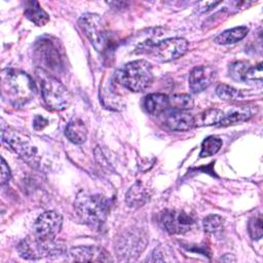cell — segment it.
<instances>
[{
  "label": "cell",
  "mask_w": 263,
  "mask_h": 263,
  "mask_svg": "<svg viewBox=\"0 0 263 263\" xmlns=\"http://www.w3.org/2000/svg\"><path fill=\"white\" fill-rule=\"evenodd\" d=\"M250 68V64L245 61H238L230 65L229 67V73L230 76L236 80V81H241L245 82V77L246 73Z\"/></svg>",
  "instance_id": "obj_27"
},
{
  "label": "cell",
  "mask_w": 263,
  "mask_h": 263,
  "mask_svg": "<svg viewBox=\"0 0 263 263\" xmlns=\"http://www.w3.org/2000/svg\"><path fill=\"white\" fill-rule=\"evenodd\" d=\"M78 25L96 50L103 51L107 47L108 35L99 14L86 12L80 16Z\"/></svg>",
  "instance_id": "obj_8"
},
{
  "label": "cell",
  "mask_w": 263,
  "mask_h": 263,
  "mask_svg": "<svg viewBox=\"0 0 263 263\" xmlns=\"http://www.w3.org/2000/svg\"><path fill=\"white\" fill-rule=\"evenodd\" d=\"M10 177H11L10 168L6 163L5 159L1 157V185H5L6 183H8L10 180Z\"/></svg>",
  "instance_id": "obj_30"
},
{
  "label": "cell",
  "mask_w": 263,
  "mask_h": 263,
  "mask_svg": "<svg viewBox=\"0 0 263 263\" xmlns=\"http://www.w3.org/2000/svg\"><path fill=\"white\" fill-rule=\"evenodd\" d=\"M165 125L172 130H189L194 126V116L187 111L172 110L165 117Z\"/></svg>",
  "instance_id": "obj_14"
},
{
  "label": "cell",
  "mask_w": 263,
  "mask_h": 263,
  "mask_svg": "<svg viewBox=\"0 0 263 263\" xmlns=\"http://www.w3.org/2000/svg\"><path fill=\"white\" fill-rule=\"evenodd\" d=\"M25 15L37 26H45L49 22V15L42 9L37 1H29L26 3Z\"/></svg>",
  "instance_id": "obj_20"
},
{
  "label": "cell",
  "mask_w": 263,
  "mask_h": 263,
  "mask_svg": "<svg viewBox=\"0 0 263 263\" xmlns=\"http://www.w3.org/2000/svg\"><path fill=\"white\" fill-rule=\"evenodd\" d=\"M2 97L13 106H23L35 96L36 88L32 78L25 72L5 69L1 78Z\"/></svg>",
  "instance_id": "obj_1"
},
{
  "label": "cell",
  "mask_w": 263,
  "mask_h": 263,
  "mask_svg": "<svg viewBox=\"0 0 263 263\" xmlns=\"http://www.w3.org/2000/svg\"><path fill=\"white\" fill-rule=\"evenodd\" d=\"M33 125L35 129H42L45 125H47V120L42 116H36Z\"/></svg>",
  "instance_id": "obj_31"
},
{
  "label": "cell",
  "mask_w": 263,
  "mask_h": 263,
  "mask_svg": "<svg viewBox=\"0 0 263 263\" xmlns=\"http://www.w3.org/2000/svg\"><path fill=\"white\" fill-rule=\"evenodd\" d=\"M249 233L253 239L262 237V218L261 215L253 217L249 222Z\"/></svg>",
  "instance_id": "obj_28"
},
{
  "label": "cell",
  "mask_w": 263,
  "mask_h": 263,
  "mask_svg": "<svg viewBox=\"0 0 263 263\" xmlns=\"http://www.w3.org/2000/svg\"><path fill=\"white\" fill-rule=\"evenodd\" d=\"M193 106L194 102L189 95H174L173 97L168 98V108L172 110L186 111L188 109H192Z\"/></svg>",
  "instance_id": "obj_23"
},
{
  "label": "cell",
  "mask_w": 263,
  "mask_h": 263,
  "mask_svg": "<svg viewBox=\"0 0 263 263\" xmlns=\"http://www.w3.org/2000/svg\"><path fill=\"white\" fill-rule=\"evenodd\" d=\"M252 116V111L247 107H239L235 110H232L227 115H224V118L219 123V126H228L237 124L239 122L247 121Z\"/></svg>",
  "instance_id": "obj_22"
},
{
  "label": "cell",
  "mask_w": 263,
  "mask_h": 263,
  "mask_svg": "<svg viewBox=\"0 0 263 263\" xmlns=\"http://www.w3.org/2000/svg\"><path fill=\"white\" fill-rule=\"evenodd\" d=\"M110 203L107 197L80 191L74 201V210L82 223L92 228H101L107 220Z\"/></svg>",
  "instance_id": "obj_2"
},
{
  "label": "cell",
  "mask_w": 263,
  "mask_h": 263,
  "mask_svg": "<svg viewBox=\"0 0 263 263\" xmlns=\"http://www.w3.org/2000/svg\"><path fill=\"white\" fill-rule=\"evenodd\" d=\"M65 135L70 142L80 145L86 141L87 128L81 119L73 118L68 122L65 128Z\"/></svg>",
  "instance_id": "obj_16"
},
{
  "label": "cell",
  "mask_w": 263,
  "mask_h": 263,
  "mask_svg": "<svg viewBox=\"0 0 263 263\" xmlns=\"http://www.w3.org/2000/svg\"><path fill=\"white\" fill-rule=\"evenodd\" d=\"M222 147V140L220 138L211 136L203 140L201 144V150L199 153L200 158L210 157L216 154Z\"/></svg>",
  "instance_id": "obj_24"
},
{
  "label": "cell",
  "mask_w": 263,
  "mask_h": 263,
  "mask_svg": "<svg viewBox=\"0 0 263 263\" xmlns=\"http://www.w3.org/2000/svg\"><path fill=\"white\" fill-rule=\"evenodd\" d=\"M203 229L209 234H217L222 231L224 226V219L215 214H211L206 216L202 221Z\"/></svg>",
  "instance_id": "obj_25"
},
{
  "label": "cell",
  "mask_w": 263,
  "mask_h": 263,
  "mask_svg": "<svg viewBox=\"0 0 263 263\" xmlns=\"http://www.w3.org/2000/svg\"><path fill=\"white\" fill-rule=\"evenodd\" d=\"M148 235L145 229L132 226L121 233L116 240V253L121 260H130L138 257L146 248Z\"/></svg>",
  "instance_id": "obj_5"
},
{
  "label": "cell",
  "mask_w": 263,
  "mask_h": 263,
  "mask_svg": "<svg viewBox=\"0 0 263 263\" xmlns=\"http://www.w3.org/2000/svg\"><path fill=\"white\" fill-rule=\"evenodd\" d=\"M224 112L217 108H210L194 117V126L219 125L224 118Z\"/></svg>",
  "instance_id": "obj_19"
},
{
  "label": "cell",
  "mask_w": 263,
  "mask_h": 263,
  "mask_svg": "<svg viewBox=\"0 0 263 263\" xmlns=\"http://www.w3.org/2000/svg\"><path fill=\"white\" fill-rule=\"evenodd\" d=\"M247 81H262V64L259 63L257 66L250 67L246 73L245 82Z\"/></svg>",
  "instance_id": "obj_29"
},
{
  "label": "cell",
  "mask_w": 263,
  "mask_h": 263,
  "mask_svg": "<svg viewBox=\"0 0 263 263\" xmlns=\"http://www.w3.org/2000/svg\"><path fill=\"white\" fill-rule=\"evenodd\" d=\"M117 79L123 87L130 91H143L153 79L151 64L145 60L129 62L118 71Z\"/></svg>",
  "instance_id": "obj_4"
},
{
  "label": "cell",
  "mask_w": 263,
  "mask_h": 263,
  "mask_svg": "<svg viewBox=\"0 0 263 263\" xmlns=\"http://www.w3.org/2000/svg\"><path fill=\"white\" fill-rule=\"evenodd\" d=\"M20 257L26 260H39L44 257L62 255L64 245L53 240H42L36 235L27 236L17 246Z\"/></svg>",
  "instance_id": "obj_6"
},
{
  "label": "cell",
  "mask_w": 263,
  "mask_h": 263,
  "mask_svg": "<svg viewBox=\"0 0 263 263\" xmlns=\"http://www.w3.org/2000/svg\"><path fill=\"white\" fill-rule=\"evenodd\" d=\"M249 32V29L245 26L235 27L229 30H226L220 33L217 37H215L214 41L218 44H230L235 43L243 39Z\"/></svg>",
  "instance_id": "obj_21"
},
{
  "label": "cell",
  "mask_w": 263,
  "mask_h": 263,
  "mask_svg": "<svg viewBox=\"0 0 263 263\" xmlns=\"http://www.w3.org/2000/svg\"><path fill=\"white\" fill-rule=\"evenodd\" d=\"M216 69L212 66H198L195 67L189 74V87L197 93L208 88L216 77Z\"/></svg>",
  "instance_id": "obj_13"
},
{
  "label": "cell",
  "mask_w": 263,
  "mask_h": 263,
  "mask_svg": "<svg viewBox=\"0 0 263 263\" xmlns=\"http://www.w3.org/2000/svg\"><path fill=\"white\" fill-rule=\"evenodd\" d=\"M144 107L151 115H159L168 108V97L163 93H150L144 100Z\"/></svg>",
  "instance_id": "obj_18"
},
{
  "label": "cell",
  "mask_w": 263,
  "mask_h": 263,
  "mask_svg": "<svg viewBox=\"0 0 263 263\" xmlns=\"http://www.w3.org/2000/svg\"><path fill=\"white\" fill-rule=\"evenodd\" d=\"M62 215L55 211H46L35 221V235L42 240H53L61 231Z\"/></svg>",
  "instance_id": "obj_11"
},
{
  "label": "cell",
  "mask_w": 263,
  "mask_h": 263,
  "mask_svg": "<svg viewBox=\"0 0 263 263\" xmlns=\"http://www.w3.org/2000/svg\"><path fill=\"white\" fill-rule=\"evenodd\" d=\"M187 49L188 42L186 39L174 37L151 45L149 52L159 62H171L185 54Z\"/></svg>",
  "instance_id": "obj_9"
},
{
  "label": "cell",
  "mask_w": 263,
  "mask_h": 263,
  "mask_svg": "<svg viewBox=\"0 0 263 263\" xmlns=\"http://www.w3.org/2000/svg\"><path fill=\"white\" fill-rule=\"evenodd\" d=\"M40 84L43 100L50 109L62 111L70 106L72 96L66 86L57 78L47 73H43Z\"/></svg>",
  "instance_id": "obj_7"
},
{
  "label": "cell",
  "mask_w": 263,
  "mask_h": 263,
  "mask_svg": "<svg viewBox=\"0 0 263 263\" xmlns=\"http://www.w3.org/2000/svg\"><path fill=\"white\" fill-rule=\"evenodd\" d=\"M216 93L224 101H237L242 99V93L240 90L227 84H219L216 88Z\"/></svg>",
  "instance_id": "obj_26"
},
{
  "label": "cell",
  "mask_w": 263,
  "mask_h": 263,
  "mask_svg": "<svg viewBox=\"0 0 263 263\" xmlns=\"http://www.w3.org/2000/svg\"><path fill=\"white\" fill-rule=\"evenodd\" d=\"M69 258L72 261L80 262H99L112 261L109 254L98 246H80L72 248L69 251Z\"/></svg>",
  "instance_id": "obj_12"
},
{
  "label": "cell",
  "mask_w": 263,
  "mask_h": 263,
  "mask_svg": "<svg viewBox=\"0 0 263 263\" xmlns=\"http://www.w3.org/2000/svg\"><path fill=\"white\" fill-rule=\"evenodd\" d=\"M162 228L171 234H185L195 227L194 219L182 211L165 210L160 215Z\"/></svg>",
  "instance_id": "obj_10"
},
{
  "label": "cell",
  "mask_w": 263,
  "mask_h": 263,
  "mask_svg": "<svg viewBox=\"0 0 263 263\" xmlns=\"http://www.w3.org/2000/svg\"><path fill=\"white\" fill-rule=\"evenodd\" d=\"M149 199L150 193L140 181L132 185L125 194V201L129 208L143 206Z\"/></svg>",
  "instance_id": "obj_15"
},
{
  "label": "cell",
  "mask_w": 263,
  "mask_h": 263,
  "mask_svg": "<svg viewBox=\"0 0 263 263\" xmlns=\"http://www.w3.org/2000/svg\"><path fill=\"white\" fill-rule=\"evenodd\" d=\"M1 137L3 142L30 165L39 170H44L48 165L44 154L40 151V147L35 144L30 136L10 127L2 126Z\"/></svg>",
  "instance_id": "obj_3"
},
{
  "label": "cell",
  "mask_w": 263,
  "mask_h": 263,
  "mask_svg": "<svg viewBox=\"0 0 263 263\" xmlns=\"http://www.w3.org/2000/svg\"><path fill=\"white\" fill-rule=\"evenodd\" d=\"M38 51L41 57L40 60L44 65L48 66L50 69H58V66H60L61 58L58 49L51 42H48V40H43L38 48Z\"/></svg>",
  "instance_id": "obj_17"
}]
</instances>
